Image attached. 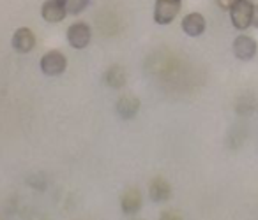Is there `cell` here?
<instances>
[{"instance_id":"obj_1","label":"cell","mask_w":258,"mask_h":220,"mask_svg":"<svg viewBox=\"0 0 258 220\" xmlns=\"http://www.w3.org/2000/svg\"><path fill=\"white\" fill-rule=\"evenodd\" d=\"M253 2L251 0H237L230 9V18L235 29L244 30L251 25V16H253Z\"/></svg>"},{"instance_id":"obj_2","label":"cell","mask_w":258,"mask_h":220,"mask_svg":"<svg viewBox=\"0 0 258 220\" xmlns=\"http://www.w3.org/2000/svg\"><path fill=\"white\" fill-rule=\"evenodd\" d=\"M180 2H172V0H156V9H154V22L159 25H168L173 22L177 15H179Z\"/></svg>"},{"instance_id":"obj_3","label":"cell","mask_w":258,"mask_h":220,"mask_svg":"<svg viewBox=\"0 0 258 220\" xmlns=\"http://www.w3.org/2000/svg\"><path fill=\"white\" fill-rule=\"evenodd\" d=\"M66 65H68V60L58 51H50V53H46L41 58V71L48 76L62 74L66 71Z\"/></svg>"},{"instance_id":"obj_4","label":"cell","mask_w":258,"mask_h":220,"mask_svg":"<svg viewBox=\"0 0 258 220\" xmlns=\"http://www.w3.org/2000/svg\"><path fill=\"white\" fill-rule=\"evenodd\" d=\"M90 36L92 34H90V27L87 23L78 22L68 29V41L76 50H83L90 43Z\"/></svg>"},{"instance_id":"obj_5","label":"cell","mask_w":258,"mask_h":220,"mask_svg":"<svg viewBox=\"0 0 258 220\" xmlns=\"http://www.w3.org/2000/svg\"><path fill=\"white\" fill-rule=\"evenodd\" d=\"M41 15L46 22L50 23H58L66 18L68 11H66L64 0H46L41 8Z\"/></svg>"},{"instance_id":"obj_6","label":"cell","mask_w":258,"mask_h":220,"mask_svg":"<svg viewBox=\"0 0 258 220\" xmlns=\"http://www.w3.org/2000/svg\"><path fill=\"white\" fill-rule=\"evenodd\" d=\"M233 53L239 60H251L256 53V43L249 36H239L233 41Z\"/></svg>"},{"instance_id":"obj_7","label":"cell","mask_w":258,"mask_h":220,"mask_svg":"<svg viewBox=\"0 0 258 220\" xmlns=\"http://www.w3.org/2000/svg\"><path fill=\"white\" fill-rule=\"evenodd\" d=\"M36 46V36L30 29H18L13 36V48L20 53H29Z\"/></svg>"},{"instance_id":"obj_8","label":"cell","mask_w":258,"mask_h":220,"mask_svg":"<svg viewBox=\"0 0 258 220\" xmlns=\"http://www.w3.org/2000/svg\"><path fill=\"white\" fill-rule=\"evenodd\" d=\"M182 30L191 37H198L205 32V18L200 13H191L182 20Z\"/></svg>"},{"instance_id":"obj_9","label":"cell","mask_w":258,"mask_h":220,"mask_svg":"<svg viewBox=\"0 0 258 220\" xmlns=\"http://www.w3.org/2000/svg\"><path fill=\"white\" fill-rule=\"evenodd\" d=\"M120 204H122V211L127 213V215H135V213L142 208L140 190H138V188H127V190L122 194Z\"/></svg>"},{"instance_id":"obj_10","label":"cell","mask_w":258,"mask_h":220,"mask_svg":"<svg viewBox=\"0 0 258 220\" xmlns=\"http://www.w3.org/2000/svg\"><path fill=\"white\" fill-rule=\"evenodd\" d=\"M149 194H151V199L156 202H163L166 199H170L172 195V187L170 183L165 180V178H154L151 181V187H149Z\"/></svg>"},{"instance_id":"obj_11","label":"cell","mask_w":258,"mask_h":220,"mask_svg":"<svg viewBox=\"0 0 258 220\" xmlns=\"http://www.w3.org/2000/svg\"><path fill=\"white\" fill-rule=\"evenodd\" d=\"M138 109H140V100H138L135 95H124V97H120V99H118L117 113L120 115L124 120L133 118L135 115L138 113Z\"/></svg>"},{"instance_id":"obj_12","label":"cell","mask_w":258,"mask_h":220,"mask_svg":"<svg viewBox=\"0 0 258 220\" xmlns=\"http://www.w3.org/2000/svg\"><path fill=\"white\" fill-rule=\"evenodd\" d=\"M104 81L111 88H122L125 85V81H127V72L120 65H111L106 71V74H104Z\"/></svg>"},{"instance_id":"obj_13","label":"cell","mask_w":258,"mask_h":220,"mask_svg":"<svg viewBox=\"0 0 258 220\" xmlns=\"http://www.w3.org/2000/svg\"><path fill=\"white\" fill-rule=\"evenodd\" d=\"M89 4H90V0H64L66 11H68L69 15H80Z\"/></svg>"},{"instance_id":"obj_14","label":"cell","mask_w":258,"mask_h":220,"mask_svg":"<svg viewBox=\"0 0 258 220\" xmlns=\"http://www.w3.org/2000/svg\"><path fill=\"white\" fill-rule=\"evenodd\" d=\"M159 220H182V215L179 211H175V209H168V211L163 213Z\"/></svg>"},{"instance_id":"obj_15","label":"cell","mask_w":258,"mask_h":220,"mask_svg":"<svg viewBox=\"0 0 258 220\" xmlns=\"http://www.w3.org/2000/svg\"><path fill=\"white\" fill-rule=\"evenodd\" d=\"M235 2H237V0H218L219 8L226 9V11H230V9H232V6L235 4Z\"/></svg>"},{"instance_id":"obj_16","label":"cell","mask_w":258,"mask_h":220,"mask_svg":"<svg viewBox=\"0 0 258 220\" xmlns=\"http://www.w3.org/2000/svg\"><path fill=\"white\" fill-rule=\"evenodd\" d=\"M251 25L258 29V6H253V16H251Z\"/></svg>"},{"instance_id":"obj_17","label":"cell","mask_w":258,"mask_h":220,"mask_svg":"<svg viewBox=\"0 0 258 220\" xmlns=\"http://www.w3.org/2000/svg\"><path fill=\"white\" fill-rule=\"evenodd\" d=\"M172 2H180V0H172Z\"/></svg>"}]
</instances>
